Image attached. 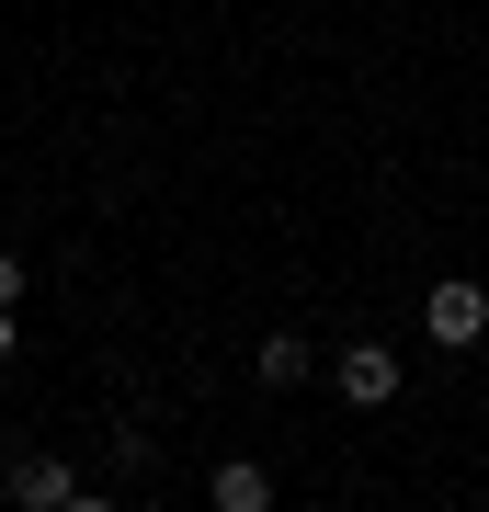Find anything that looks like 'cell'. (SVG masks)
<instances>
[{"label": "cell", "instance_id": "obj_1", "mask_svg": "<svg viewBox=\"0 0 489 512\" xmlns=\"http://www.w3.org/2000/svg\"><path fill=\"white\" fill-rule=\"evenodd\" d=\"M421 342H444V353H478V342H489V285L444 274L433 296H421Z\"/></svg>", "mask_w": 489, "mask_h": 512}, {"label": "cell", "instance_id": "obj_5", "mask_svg": "<svg viewBox=\"0 0 489 512\" xmlns=\"http://www.w3.org/2000/svg\"><path fill=\"white\" fill-rule=\"evenodd\" d=\"M251 376L262 387H308V330H262V342H251Z\"/></svg>", "mask_w": 489, "mask_h": 512}, {"label": "cell", "instance_id": "obj_2", "mask_svg": "<svg viewBox=\"0 0 489 512\" xmlns=\"http://www.w3.org/2000/svg\"><path fill=\"white\" fill-rule=\"evenodd\" d=\"M0 490H12L23 512H103V490H91L80 467H57V456H23L12 478H0Z\"/></svg>", "mask_w": 489, "mask_h": 512}, {"label": "cell", "instance_id": "obj_3", "mask_svg": "<svg viewBox=\"0 0 489 512\" xmlns=\"http://www.w3.org/2000/svg\"><path fill=\"white\" fill-rule=\"evenodd\" d=\"M330 387H342L353 410H387V399H399V342H342Z\"/></svg>", "mask_w": 489, "mask_h": 512}, {"label": "cell", "instance_id": "obj_4", "mask_svg": "<svg viewBox=\"0 0 489 512\" xmlns=\"http://www.w3.org/2000/svg\"><path fill=\"white\" fill-rule=\"evenodd\" d=\"M205 501H217V512H273V467H262V456H217Z\"/></svg>", "mask_w": 489, "mask_h": 512}, {"label": "cell", "instance_id": "obj_6", "mask_svg": "<svg viewBox=\"0 0 489 512\" xmlns=\"http://www.w3.org/2000/svg\"><path fill=\"white\" fill-rule=\"evenodd\" d=\"M35 296V274H23V251H0V308H23Z\"/></svg>", "mask_w": 489, "mask_h": 512}, {"label": "cell", "instance_id": "obj_7", "mask_svg": "<svg viewBox=\"0 0 489 512\" xmlns=\"http://www.w3.org/2000/svg\"><path fill=\"white\" fill-rule=\"evenodd\" d=\"M12 353H23V308H0V365H12Z\"/></svg>", "mask_w": 489, "mask_h": 512}]
</instances>
